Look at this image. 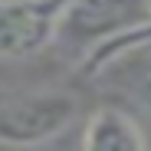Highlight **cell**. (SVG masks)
<instances>
[{"label": "cell", "instance_id": "1", "mask_svg": "<svg viewBox=\"0 0 151 151\" xmlns=\"http://www.w3.org/2000/svg\"><path fill=\"white\" fill-rule=\"evenodd\" d=\"M141 30H151V0H66L56 13L53 43L82 63Z\"/></svg>", "mask_w": 151, "mask_h": 151}, {"label": "cell", "instance_id": "2", "mask_svg": "<svg viewBox=\"0 0 151 151\" xmlns=\"http://www.w3.org/2000/svg\"><path fill=\"white\" fill-rule=\"evenodd\" d=\"M79 115V102L72 92L40 89L0 102V145L33 148L63 135Z\"/></svg>", "mask_w": 151, "mask_h": 151}, {"label": "cell", "instance_id": "3", "mask_svg": "<svg viewBox=\"0 0 151 151\" xmlns=\"http://www.w3.org/2000/svg\"><path fill=\"white\" fill-rule=\"evenodd\" d=\"M89 76L105 79L115 89L128 92L135 102L151 115V30L132 33L118 43L95 49L89 59H82Z\"/></svg>", "mask_w": 151, "mask_h": 151}, {"label": "cell", "instance_id": "4", "mask_svg": "<svg viewBox=\"0 0 151 151\" xmlns=\"http://www.w3.org/2000/svg\"><path fill=\"white\" fill-rule=\"evenodd\" d=\"M66 0H0V59H27L53 43Z\"/></svg>", "mask_w": 151, "mask_h": 151}, {"label": "cell", "instance_id": "5", "mask_svg": "<svg viewBox=\"0 0 151 151\" xmlns=\"http://www.w3.org/2000/svg\"><path fill=\"white\" fill-rule=\"evenodd\" d=\"M145 132L141 125L115 105H105L92 112V118L86 122V132H82V148L89 151H141Z\"/></svg>", "mask_w": 151, "mask_h": 151}]
</instances>
